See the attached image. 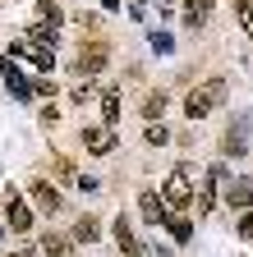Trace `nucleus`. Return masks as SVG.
<instances>
[{
	"mask_svg": "<svg viewBox=\"0 0 253 257\" xmlns=\"http://www.w3.org/2000/svg\"><path fill=\"white\" fill-rule=\"evenodd\" d=\"M221 96H226V78H207V83H198V87H189L184 115H189V119H207V115L221 106Z\"/></svg>",
	"mask_w": 253,
	"mask_h": 257,
	"instance_id": "1",
	"label": "nucleus"
},
{
	"mask_svg": "<svg viewBox=\"0 0 253 257\" xmlns=\"http://www.w3.org/2000/svg\"><path fill=\"white\" fill-rule=\"evenodd\" d=\"M189 179H194V175H189V166H175L171 170V179H166V188H161V198H166V207H189V202H194V184H189Z\"/></svg>",
	"mask_w": 253,
	"mask_h": 257,
	"instance_id": "2",
	"label": "nucleus"
},
{
	"mask_svg": "<svg viewBox=\"0 0 253 257\" xmlns=\"http://www.w3.org/2000/svg\"><path fill=\"white\" fill-rule=\"evenodd\" d=\"M14 55H23V60H33L42 74H51L55 69V55H51V46H37V42H28V37H19V42H10V60Z\"/></svg>",
	"mask_w": 253,
	"mask_h": 257,
	"instance_id": "3",
	"label": "nucleus"
},
{
	"mask_svg": "<svg viewBox=\"0 0 253 257\" xmlns=\"http://www.w3.org/2000/svg\"><path fill=\"white\" fill-rule=\"evenodd\" d=\"M5 216H10V230L14 234H28V230H33V207L19 198V188L5 193Z\"/></svg>",
	"mask_w": 253,
	"mask_h": 257,
	"instance_id": "4",
	"label": "nucleus"
},
{
	"mask_svg": "<svg viewBox=\"0 0 253 257\" xmlns=\"http://www.w3.org/2000/svg\"><path fill=\"white\" fill-rule=\"evenodd\" d=\"M138 211H143V220H147V225H166V220H171L166 198H161V193H152V188H143V193H138Z\"/></svg>",
	"mask_w": 253,
	"mask_h": 257,
	"instance_id": "5",
	"label": "nucleus"
},
{
	"mask_svg": "<svg viewBox=\"0 0 253 257\" xmlns=\"http://www.w3.org/2000/svg\"><path fill=\"white\" fill-rule=\"evenodd\" d=\"M111 234H115V243H120V252L124 257H143V243H138V234H134V225L129 220H111Z\"/></svg>",
	"mask_w": 253,
	"mask_h": 257,
	"instance_id": "6",
	"label": "nucleus"
},
{
	"mask_svg": "<svg viewBox=\"0 0 253 257\" xmlns=\"http://www.w3.org/2000/svg\"><path fill=\"white\" fill-rule=\"evenodd\" d=\"M106 69V42H92L88 51H78V74L92 78V74H102Z\"/></svg>",
	"mask_w": 253,
	"mask_h": 257,
	"instance_id": "7",
	"label": "nucleus"
},
{
	"mask_svg": "<svg viewBox=\"0 0 253 257\" xmlns=\"http://www.w3.org/2000/svg\"><path fill=\"white\" fill-rule=\"evenodd\" d=\"M83 147H88L92 156H106V152L115 147V134H111L106 124H102V128H97V124H88V128H83Z\"/></svg>",
	"mask_w": 253,
	"mask_h": 257,
	"instance_id": "8",
	"label": "nucleus"
},
{
	"mask_svg": "<svg viewBox=\"0 0 253 257\" xmlns=\"http://www.w3.org/2000/svg\"><path fill=\"white\" fill-rule=\"evenodd\" d=\"M226 202L253 211V179H235V184H226Z\"/></svg>",
	"mask_w": 253,
	"mask_h": 257,
	"instance_id": "9",
	"label": "nucleus"
},
{
	"mask_svg": "<svg viewBox=\"0 0 253 257\" xmlns=\"http://www.w3.org/2000/svg\"><path fill=\"white\" fill-rule=\"evenodd\" d=\"M180 14H184L189 28H203V23L212 19V0H184V10H180Z\"/></svg>",
	"mask_w": 253,
	"mask_h": 257,
	"instance_id": "10",
	"label": "nucleus"
},
{
	"mask_svg": "<svg viewBox=\"0 0 253 257\" xmlns=\"http://www.w3.org/2000/svg\"><path fill=\"white\" fill-rule=\"evenodd\" d=\"M5 83H10V92L19 96V101H33V83H28V78L14 69V60H10V69H5Z\"/></svg>",
	"mask_w": 253,
	"mask_h": 257,
	"instance_id": "11",
	"label": "nucleus"
},
{
	"mask_svg": "<svg viewBox=\"0 0 253 257\" xmlns=\"http://www.w3.org/2000/svg\"><path fill=\"white\" fill-rule=\"evenodd\" d=\"M33 202H37V207H46V211H55V207H60V193H55L46 179H37V184H33Z\"/></svg>",
	"mask_w": 253,
	"mask_h": 257,
	"instance_id": "12",
	"label": "nucleus"
},
{
	"mask_svg": "<svg viewBox=\"0 0 253 257\" xmlns=\"http://www.w3.org/2000/svg\"><path fill=\"white\" fill-rule=\"evenodd\" d=\"M69 252H74V243L65 234H46L42 239V257H69Z\"/></svg>",
	"mask_w": 253,
	"mask_h": 257,
	"instance_id": "13",
	"label": "nucleus"
},
{
	"mask_svg": "<svg viewBox=\"0 0 253 257\" xmlns=\"http://www.w3.org/2000/svg\"><path fill=\"white\" fill-rule=\"evenodd\" d=\"M97 234H102V225H97V216H83V220L74 225V239H78V243H92Z\"/></svg>",
	"mask_w": 253,
	"mask_h": 257,
	"instance_id": "14",
	"label": "nucleus"
},
{
	"mask_svg": "<svg viewBox=\"0 0 253 257\" xmlns=\"http://www.w3.org/2000/svg\"><path fill=\"white\" fill-rule=\"evenodd\" d=\"M216 207V179H207V184H198V216H207Z\"/></svg>",
	"mask_w": 253,
	"mask_h": 257,
	"instance_id": "15",
	"label": "nucleus"
},
{
	"mask_svg": "<svg viewBox=\"0 0 253 257\" xmlns=\"http://www.w3.org/2000/svg\"><path fill=\"white\" fill-rule=\"evenodd\" d=\"M161 110H166V92H147V101H143V115L156 124V119H161Z\"/></svg>",
	"mask_w": 253,
	"mask_h": 257,
	"instance_id": "16",
	"label": "nucleus"
},
{
	"mask_svg": "<svg viewBox=\"0 0 253 257\" xmlns=\"http://www.w3.org/2000/svg\"><path fill=\"white\" fill-rule=\"evenodd\" d=\"M102 115H106V128L120 119V92H102Z\"/></svg>",
	"mask_w": 253,
	"mask_h": 257,
	"instance_id": "17",
	"label": "nucleus"
},
{
	"mask_svg": "<svg viewBox=\"0 0 253 257\" xmlns=\"http://www.w3.org/2000/svg\"><path fill=\"white\" fill-rule=\"evenodd\" d=\"M28 42H37V46H55V23H37L33 32H28Z\"/></svg>",
	"mask_w": 253,
	"mask_h": 257,
	"instance_id": "18",
	"label": "nucleus"
},
{
	"mask_svg": "<svg viewBox=\"0 0 253 257\" xmlns=\"http://www.w3.org/2000/svg\"><path fill=\"white\" fill-rule=\"evenodd\" d=\"M235 19H239V28L253 37V0H235Z\"/></svg>",
	"mask_w": 253,
	"mask_h": 257,
	"instance_id": "19",
	"label": "nucleus"
},
{
	"mask_svg": "<svg viewBox=\"0 0 253 257\" xmlns=\"http://www.w3.org/2000/svg\"><path fill=\"white\" fill-rule=\"evenodd\" d=\"M166 230L175 234V243H189V239H194V230H189V220H180V216H171V220H166Z\"/></svg>",
	"mask_w": 253,
	"mask_h": 257,
	"instance_id": "20",
	"label": "nucleus"
},
{
	"mask_svg": "<svg viewBox=\"0 0 253 257\" xmlns=\"http://www.w3.org/2000/svg\"><path fill=\"white\" fill-rule=\"evenodd\" d=\"M143 138H147V147H161V143H166L171 134H166V124L156 119V124H147V134H143Z\"/></svg>",
	"mask_w": 253,
	"mask_h": 257,
	"instance_id": "21",
	"label": "nucleus"
},
{
	"mask_svg": "<svg viewBox=\"0 0 253 257\" xmlns=\"http://www.w3.org/2000/svg\"><path fill=\"white\" fill-rule=\"evenodd\" d=\"M37 14H42V23H60V5L55 0H37Z\"/></svg>",
	"mask_w": 253,
	"mask_h": 257,
	"instance_id": "22",
	"label": "nucleus"
},
{
	"mask_svg": "<svg viewBox=\"0 0 253 257\" xmlns=\"http://www.w3.org/2000/svg\"><path fill=\"white\" fill-rule=\"evenodd\" d=\"M239 234H244V239H253V211H248V216L239 220Z\"/></svg>",
	"mask_w": 253,
	"mask_h": 257,
	"instance_id": "23",
	"label": "nucleus"
},
{
	"mask_svg": "<svg viewBox=\"0 0 253 257\" xmlns=\"http://www.w3.org/2000/svg\"><path fill=\"white\" fill-rule=\"evenodd\" d=\"M5 69H10V60H5V51H0V74H5Z\"/></svg>",
	"mask_w": 253,
	"mask_h": 257,
	"instance_id": "24",
	"label": "nucleus"
},
{
	"mask_svg": "<svg viewBox=\"0 0 253 257\" xmlns=\"http://www.w3.org/2000/svg\"><path fill=\"white\" fill-rule=\"evenodd\" d=\"M102 5H106V10H120V0H102Z\"/></svg>",
	"mask_w": 253,
	"mask_h": 257,
	"instance_id": "25",
	"label": "nucleus"
},
{
	"mask_svg": "<svg viewBox=\"0 0 253 257\" xmlns=\"http://www.w3.org/2000/svg\"><path fill=\"white\" fill-rule=\"evenodd\" d=\"M143 5H147V0H134V10H143Z\"/></svg>",
	"mask_w": 253,
	"mask_h": 257,
	"instance_id": "26",
	"label": "nucleus"
},
{
	"mask_svg": "<svg viewBox=\"0 0 253 257\" xmlns=\"http://www.w3.org/2000/svg\"><path fill=\"white\" fill-rule=\"evenodd\" d=\"M166 5H175V0H166Z\"/></svg>",
	"mask_w": 253,
	"mask_h": 257,
	"instance_id": "27",
	"label": "nucleus"
}]
</instances>
